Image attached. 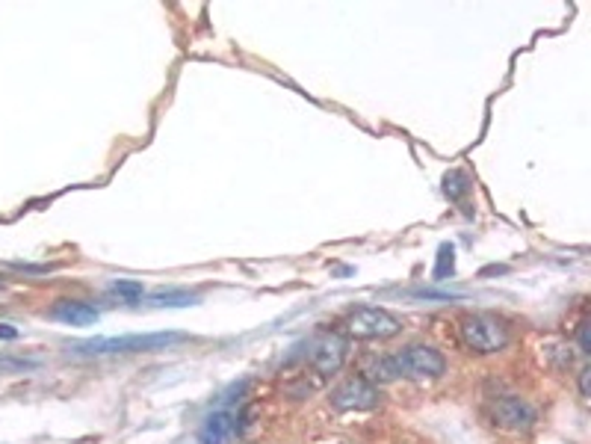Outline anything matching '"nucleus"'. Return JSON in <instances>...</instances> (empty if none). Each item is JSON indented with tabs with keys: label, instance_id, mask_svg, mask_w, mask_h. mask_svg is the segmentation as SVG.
Segmentation results:
<instances>
[{
	"label": "nucleus",
	"instance_id": "nucleus-14",
	"mask_svg": "<svg viewBox=\"0 0 591 444\" xmlns=\"http://www.w3.org/2000/svg\"><path fill=\"white\" fill-rule=\"evenodd\" d=\"M588 326H591L588 320H586L583 326H579V347H583V352H591V341H588Z\"/></svg>",
	"mask_w": 591,
	"mask_h": 444
},
{
	"label": "nucleus",
	"instance_id": "nucleus-13",
	"mask_svg": "<svg viewBox=\"0 0 591 444\" xmlns=\"http://www.w3.org/2000/svg\"><path fill=\"white\" fill-rule=\"evenodd\" d=\"M195 296L184 291H160L154 294V305H193Z\"/></svg>",
	"mask_w": 591,
	"mask_h": 444
},
{
	"label": "nucleus",
	"instance_id": "nucleus-12",
	"mask_svg": "<svg viewBox=\"0 0 591 444\" xmlns=\"http://www.w3.org/2000/svg\"><path fill=\"white\" fill-rule=\"evenodd\" d=\"M455 270V249L450 243H443L438 252V266H434V279H447V275Z\"/></svg>",
	"mask_w": 591,
	"mask_h": 444
},
{
	"label": "nucleus",
	"instance_id": "nucleus-8",
	"mask_svg": "<svg viewBox=\"0 0 591 444\" xmlns=\"http://www.w3.org/2000/svg\"><path fill=\"white\" fill-rule=\"evenodd\" d=\"M494 420L500 427L506 430H529L532 420H535V412L527 400L520 397H503L494 403Z\"/></svg>",
	"mask_w": 591,
	"mask_h": 444
},
{
	"label": "nucleus",
	"instance_id": "nucleus-1",
	"mask_svg": "<svg viewBox=\"0 0 591 444\" xmlns=\"http://www.w3.org/2000/svg\"><path fill=\"white\" fill-rule=\"evenodd\" d=\"M184 341L181 332H151V335H125V338H92L74 343L77 355H116V352H151L166 350L169 343Z\"/></svg>",
	"mask_w": 591,
	"mask_h": 444
},
{
	"label": "nucleus",
	"instance_id": "nucleus-3",
	"mask_svg": "<svg viewBox=\"0 0 591 444\" xmlns=\"http://www.w3.org/2000/svg\"><path fill=\"white\" fill-rule=\"evenodd\" d=\"M347 332L358 341H387L403 332V320L396 314H390L387 308H355L347 320Z\"/></svg>",
	"mask_w": 591,
	"mask_h": 444
},
{
	"label": "nucleus",
	"instance_id": "nucleus-6",
	"mask_svg": "<svg viewBox=\"0 0 591 444\" xmlns=\"http://www.w3.org/2000/svg\"><path fill=\"white\" fill-rule=\"evenodd\" d=\"M308 362L314 364V371L319 376L338 373L343 368V362H347V338L338 335V332H319V335L310 341Z\"/></svg>",
	"mask_w": 591,
	"mask_h": 444
},
{
	"label": "nucleus",
	"instance_id": "nucleus-16",
	"mask_svg": "<svg viewBox=\"0 0 591 444\" xmlns=\"http://www.w3.org/2000/svg\"><path fill=\"white\" fill-rule=\"evenodd\" d=\"M0 338L13 341V338H18V329H13V326H0Z\"/></svg>",
	"mask_w": 591,
	"mask_h": 444
},
{
	"label": "nucleus",
	"instance_id": "nucleus-11",
	"mask_svg": "<svg viewBox=\"0 0 591 444\" xmlns=\"http://www.w3.org/2000/svg\"><path fill=\"white\" fill-rule=\"evenodd\" d=\"M110 291L125 299V303H137V299L145 294V291H142V282H133V279H119V282H113V287H110Z\"/></svg>",
	"mask_w": 591,
	"mask_h": 444
},
{
	"label": "nucleus",
	"instance_id": "nucleus-2",
	"mask_svg": "<svg viewBox=\"0 0 591 444\" xmlns=\"http://www.w3.org/2000/svg\"><path fill=\"white\" fill-rule=\"evenodd\" d=\"M390 368H394V376H408V380H438L447 371V359L434 347L415 343V347L390 355Z\"/></svg>",
	"mask_w": 591,
	"mask_h": 444
},
{
	"label": "nucleus",
	"instance_id": "nucleus-5",
	"mask_svg": "<svg viewBox=\"0 0 591 444\" xmlns=\"http://www.w3.org/2000/svg\"><path fill=\"white\" fill-rule=\"evenodd\" d=\"M331 406L338 412H370L378 406V391L367 376H352L331 391Z\"/></svg>",
	"mask_w": 591,
	"mask_h": 444
},
{
	"label": "nucleus",
	"instance_id": "nucleus-4",
	"mask_svg": "<svg viewBox=\"0 0 591 444\" xmlns=\"http://www.w3.org/2000/svg\"><path fill=\"white\" fill-rule=\"evenodd\" d=\"M462 341L473 352H500L509 343V329L491 314H471L462 320Z\"/></svg>",
	"mask_w": 591,
	"mask_h": 444
},
{
	"label": "nucleus",
	"instance_id": "nucleus-7",
	"mask_svg": "<svg viewBox=\"0 0 591 444\" xmlns=\"http://www.w3.org/2000/svg\"><path fill=\"white\" fill-rule=\"evenodd\" d=\"M237 432H240L237 412H231V409H219V412L205 418L202 430H198V441H202V444H231Z\"/></svg>",
	"mask_w": 591,
	"mask_h": 444
},
{
	"label": "nucleus",
	"instance_id": "nucleus-9",
	"mask_svg": "<svg viewBox=\"0 0 591 444\" xmlns=\"http://www.w3.org/2000/svg\"><path fill=\"white\" fill-rule=\"evenodd\" d=\"M51 317L60 320L65 326H92L98 323V308L89 305V303H81V299H60L57 305L51 308Z\"/></svg>",
	"mask_w": 591,
	"mask_h": 444
},
{
	"label": "nucleus",
	"instance_id": "nucleus-15",
	"mask_svg": "<svg viewBox=\"0 0 591 444\" xmlns=\"http://www.w3.org/2000/svg\"><path fill=\"white\" fill-rule=\"evenodd\" d=\"M588 376H591L588 368H586L583 373H579V391H583V397H588Z\"/></svg>",
	"mask_w": 591,
	"mask_h": 444
},
{
	"label": "nucleus",
	"instance_id": "nucleus-10",
	"mask_svg": "<svg viewBox=\"0 0 591 444\" xmlns=\"http://www.w3.org/2000/svg\"><path fill=\"white\" fill-rule=\"evenodd\" d=\"M467 190H471V184H467L464 172H453V175L443 178V193H447L450 198H455V202H459L462 196H467Z\"/></svg>",
	"mask_w": 591,
	"mask_h": 444
}]
</instances>
